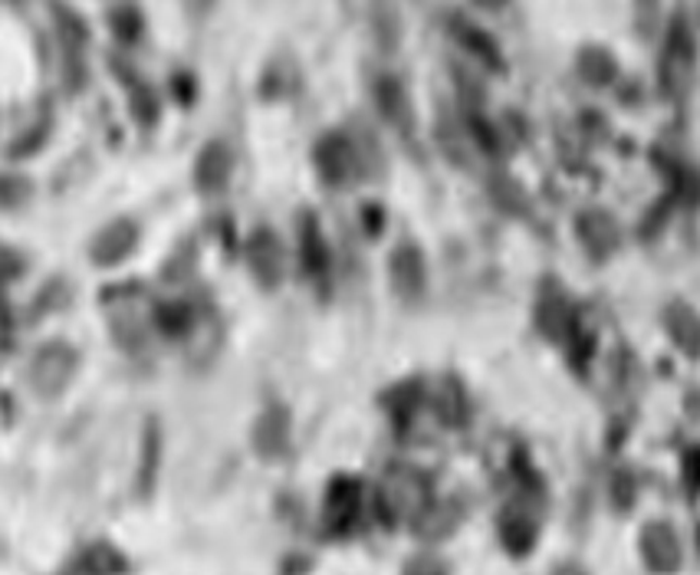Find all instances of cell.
I'll return each instance as SVG.
<instances>
[{
  "label": "cell",
  "instance_id": "obj_1",
  "mask_svg": "<svg viewBox=\"0 0 700 575\" xmlns=\"http://www.w3.org/2000/svg\"><path fill=\"white\" fill-rule=\"evenodd\" d=\"M376 506H379V516L385 526H392L398 519H418L431 506V484L415 467H392V470H385Z\"/></svg>",
  "mask_w": 700,
  "mask_h": 575
},
{
  "label": "cell",
  "instance_id": "obj_2",
  "mask_svg": "<svg viewBox=\"0 0 700 575\" xmlns=\"http://www.w3.org/2000/svg\"><path fill=\"white\" fill-rule=\"evenodd\" d=\"M79 355L76 348H70L66 342H50L44 345L34 362H30V386L40 399H60L66 392V386L76 375Z\"/></svg>",
  "mask_w": 700,
  "mask_h": 575
},
{
  "label": "cell",
  "instance_id": "obj_3",
  "mask_svg": "<svg viewBox=\"0 0 700 575\" xmlns=\"http://www.w3.org/2000/svg\"><path fill=\"white\" fill-rule=\"evenodd\" d=\"M312 161H316L319 178L329 187H345V181H353L363 171L359 155H356V142L345 132H326L312 148Z\"/></svg>",
  "mask_w": 700,
  "mask_h": 575
},
{
  "label": "cell",
  "instance_id": "obj_4",
  "mask_svg": "<svg viewBox=\"0 0 700 575\" xmlns=\"http://www.w3.org/2000/svg\"><path fill=\"white\" fill-rule=\"evenodd\" d=\"M693 79V40L690 30L684 24V17H677L671 24V37H667V50L661 60V86L667 96L684 99V93L690 89Z\"/></svg>",
  "mask_w": 700,
  "mask_h": 575
},
{
  "label": "cell",
  "instance_id": "obj_5",
  "mask_svg": "<svg viewBox=\"0 0 700 575\" xmlns=\"http://www.w3.org/2000/svg\"><path fill=\"white\" fill-rule=\"evenodd\" d=\"M389 280L402 303L415 306L428 293V264L418 244H398L389 257Z\"/></svg>",
  "mask_w": 700,
  "mask_h": 575
},
{
  "label": "cell",
  "instance_id": "obj_6",
  "mask_svg": "<svg viewBox=\"0 0 700 575\" xmlns=\"http://www.w3.org/2000/svg\"><path fill=\"white\" fill-rule=\"evenodd\" d=\"M359 513H363V484L348 474H335L326 487V506H322L329 533L345 536L359 523Z\"/></svg>",
  "mask_w": 700,
  "mask_h": 575
},
{
  "label": "cell",
  "instance_id": "obj_7",
  "mask_svg": "<svg viewBox=\"0 0 700 575\" xmlns=\"http://www.w3.org/2000/svg\"><path fill=\"white\" fill-rule=\"evenodd\" d=\"M533 313H537V329L550 342H566L576 329V309H573L566 290L560 286V280H543Z\"/></svg>",
  "mask_w": 700,
  "mask_h": 575
},
{
  "label": "cell",
  "instance_id": "obj_8",
  "mask_svg": "<svg viewBox=\"0 0 700 575\" xmlns=\"http://www.w3.org/2000/svg\"><path fill=\"white\" fill-rule=\"evenodd\" d=\"M247 264H250L254 280L263 290H277L283 283V277H286V250H283V241L277 237V231L260 228V231L250 234V241H247Z\"/></svg>",
  "mask_w": 700,
  "mask_h": 575
},
{
  "label": "cell",
  "instance_id": "obj_9",
  "mask_svg": "<svg viewBox=\"0 0 700 575\" xmlns=\"http://www.w3.org/2000/svg\"><path fill=\"white\" fill-rule=\"evenodd\" d=\"M638 549H641V559L651 572H677L680 568L684 546H680L677 529L667 519L644 523L638 533Z\"/></svg>",
  "mask_w": 700,
  "mask_h": 575
},
{
  "label": "cell",
  "instance_id": "obj_10",
  "mask_svg": "<svg viewBox=\"0 0 700 575\" xmlns=\"http://www.w3.org/2000/svg\"><path fill=\"white\" fill-rule=\"evenodd\" d=\"M250 441H254V454L257 457H263V461H283L290 454V444H293L290 408L286 405H267L260 412V418L254 421Z\"/></svg>",
  "mask_w": 700,
  "mask_h": 575
},
{
  "label": "cell",
  "instance_id": "obj_11",
  "mask_svg": "<svg viewBox=\"0 0 700 575\" xmlns=\"http://www.w3.org/2000/svg\"><path fill=\"white\" fill-rule=\"evenodd\" d=\"M576 234H579V244L586 247V254L595 260V264H605L618 244H622V231H618V221L602 211V208H589L576 218Z\"/></svg>",
  "mask_w": 700,
  "mask_h": 575
},
{
  "label": "cell",
  "instance_id": "obj_12",
  "mask_svg": "<svg viewBox=\"0 0 700 575\" xmlns=\"http://www.w3.org/2000/svg\"><path fill=\"white\" fill-rule=\"evenodd\" d=\"M135 244H138V228H135L132 221L119 218V221L106 224V228L93 237L89 257H93L96 267H115V264H122V260L135 250Z\"/></svg>",
  "mask_w": 700,
  "mask_h": 575
},
{
  "label": "cell",
  "instance_id": "obj_13",
  "mask_svg": "<svg viewBox=\"0 0 700 575\" xmlns=\"http://www.w3.org/2000/svg\"><path fill=\"white\" fill-rule=\"evenodd\" d=\"M231 168H234L231 148L221 138L208 142L198 155V164H195V184H198L201 195H221V191L228 187Z\"/></svg>",
  "mask_w": 700,
  "mask_h": 575
},
{
  "label": "cell",
  "instance_id": "obj_14",
  "mask_svg": "<svg viewBox=\"0 0 700 575\" xmlns=\"http://www.w3.org/2000/svg\"><path fill=\"white\" fill-rule=\"evenodd\" d=\"M376 102H379V112H382V119L389 125H395L402 135H412V129H415V109H412L408 89L395 76H379V83H376Z\"/></svg>",
  "mask_w": 700,
  "mask_h": 575
},
{
  "label": "cell",
  "instance_id": "obj_15",
  "mask_svg": "<svg viewBox=\"0 0 700 575\" xmlns=\"http://www.w3.org/2000/svg\"><path fill=\"white\" fill-rule=\"evenodd\" d=\"M537 539H540V526H537L533 516H527V513L516 510V506H509V510L500 513V542H503V549L509 555H516V559L530 555L533 546H537Z\"/></svg>",
  "mask_w": 700,
  "mask_h": 575
},
{
  "label": "cell",
  "instance_id": "obj_16",
  "mask_svg": "<svg viewBox=\"0 0 700 575\" xmlns=\"http://www.w3.org/2000/svg\"><path fill=\"white\" fill-rule=\"evenodd\" d=\"M329 244L322 237L319 218L316 215H303L299 218V264L306 277H326L329 273Z\"/></svg>",
  "mask_w": 700,
  "mask_h": 575
},
{
  "label": "cell",
  "instance_id": "obj_17",
  "mask_svg": "<svg viewBox=\"0 0 700 575\" xmlns=\"http://www.w3.org/2000/svg\"><path fill=\"white\" fill-rule=\"evenodd\" d=\"M421 392H425L421 378H405V381H398V386H392L389 392H382V408L389 412L395 431H408V425L421 405Z\"/></svg>",
  "mask_w": 700,
  "mask_h": 575
},
{
  "label": "cell",
  "instance_id": "obj_18",
  "mask_svg": "<svg viewBox=\"0 0 700 575\" xmlns=\"http://www.w3.org/2000/svg\"><path fill=\"white\" fill-rule=\"evenodd\" d=\"M454 27V37L460 40V47L467 50V53H474L483 66H490V70H496V73H503V53H500V44L483 30V27H477L474 21H467V17H454L451 21Z\"/></svg>",
  "mask_w": 700,
  "mask_h": 575
},
{
  "label": "cell",
  "instance_id": "obj_19",
  "mask_svg": "<svg viewBox=\"0 0 700 575\" xmlns=\"http://www.w3.org/2000/svg\"><path fill=\"white\" fill-rule=\"evenodd\" d=\"M664 326H667V335L674 339V345H677L687 358H697V348H700V322H697L693 306H687L684 299H674V303L664 309Z\"/></svg>",
  "mask_w": 700,
  "mask_h": 575
},
{
  "label": "cell",
  "instance_id": "obj_20",
  "mask_svg": "<svg viewBox=\"0 0 700 575\" xmlns=\"http://www.w3.org/2000/svg\"><path fill=\"white\" fill-rule=\"evenodd\" d=\"M372 30H376V44L382 53H398L402 40H405V21L395 0H372Z\"/></svg>",
  "mask_w": 700,
  "mask_h": 575
},
{
  "label": "cell",
  "instance_id": "obj_21",
  "mask_svg": "<svg viewBox=\"0 0 700 575\" xmlns=\"http://www.w3.org/2000/svg\"><path fill=\"white\" fill-rule=\"evenodd\" d=\"M576 73L586 86L592 89H605L615 83L618 76V60L612 57V50L605 47H582L576 57Z\"/></svg>",
  "mask_w": 700,
  "mask_h": 575
},
{
  "label": "cell",
  "instance_id": "obj_22",
  "mask_svg": "<svg viewBox=\"0 0 700 575\" xmlns=\"http://www.w3.org/2000/svg\"><path fill=\"white\" fill-rule=\"evenodd\" d=\"M125 568L128 559L109 542H93L66 562V572H125Z\"/></svg>",
  "mask_w": 700,
  "mask_h": 575
},
{
  "label": "cell",
  "instance_id": "obj_23",
  "mask_svg": "<svg viewBox=\"0 0 700 575\" xmlns=\"http://www.w3.org/2000/svg\"><path fill=\"white\" fill-rule=\"evenodd\" d=\"M490 201L509 215V218H527L530 215V198H527V191H523L509 174H493L490 178Z\"/></svg>",
  "mask_w": 700,
  "mask_h": 575
},
{
  "label": "cell",
  "instance_id": "obj_24",
  "mask_svg": "<svg viewBox=\"0 0 700 575\" xmlns=\"http://www.w3.org/2000/svg\"><path fill=\"white\" fill-rule=\"evenodd\" d=\"M434 408H438V415H441V421L447 425V428H460L464 421H467V392H464V386L454 378V375H447L444 381H441V389H438V399H434Z\"/></svg>",
  "mask_w": 700,
  "mask_h": 575
},
{
  "label": "cell",
  "instance_id": "obj_25",
  "mask_svg": "<svg viewBox=\"0 0 700 575\" xmlns=\"http://www.w3.org/2000/svg\"><path fill=\"white\" fill-rule=\"evenodd\" d=\"M155 326L168 339H185L192 332V326H195V313H192L188 303L171 299V303L155 306Z\"/></svg>",
  "mask_w": 700,
  "mask_h": 575
},
{
  "label": "cell",
  "instance_id": "obj_26",
  "mask_svg": "<svg viewBox=\"0 0 700 575\" xmlns=\"http://www.w3.org/2000/svg\"><path fill=\"white\" fill-rule=\"evenodd\" d=\"M158 461H161V431H158L155 421H148L145 425V438H142V464H138V493L142 497H151Z\"/></svg>",
  "mask_w": 700,
  "mask_h": 575
},
{
  "label": "cell",
  "instance_id": "obj_27",
  "mask_svg": "<svg viewBox=\"0 0 700 575\" xmlns=\"http://www.w3.org/2000/svg\"><path fill=\"white\" fill-rule=\"evenodd\" d=\"M122 83H128V96H132V115L138 119V125H155L158 122V99L155 93L138 83L135 76H125Z\"/></svg>",
  "mask_w": 700,
  "mask_h": 575
},
{
  "label": "cell",
  "instance_id": "obj_28",
  "mask_svg": "<svg viewBox=\"0 0 700 575\" xmlns=\"http://www.w3.org/2000/svg\"><path fill=\"white\" fill-rule=\"evenodd\" d=\"M34 187L27 178H17V174H0V208L4 211H17L30 201Z\"/></svg>",
  "mask_w": 700,
  "mask_h": 575
},
{
  "label": "cell",
  "instance_id": "obj_29",
  "mask_svg": "<svg viewBox=\"0 0 700 575\" xmlns=\"http://www.w3.org/2000/svg\"><path fill=\"white\" fill-rule=\"evenodd\" d=\"M674 208H677V195H664L654 208H648V215L641 221V241H654L664 231V224L671 221Z\"/></svg>",
  "mask_w": 700,
  "mask_h": 575
},
{
  "label": "cell",
  "instance_id": "obj_30",
  "mask_svg": "<svg viewBox=\"0 0 700 575\" xmlns=\"http://www.w3.org/2000/svg\"><path fill=\"white\" fill-rule=\"evenodd\" d=\"M109 24H112V34H115L122 44H135V40L142 37V14H138L132 4L115 8L112 17H109Z\"/></svg>",
  "mask_w": 700,
  "mask_h": 575
},
{
  "label": "cell",
  "instance_id": "obj_31",
  "mask_svg": "<svg viewBox=\"0 0 700 575\" xmlns=\"http://www.w3.org/2000/svg\"><path fill=\"white\" fill-rule=\"evenodd\" d=\"M467 135L477 142V148H480V151H487V155H500V135H496V129H493L480 112H467Z\"/></svg>",
  "mask_w": 700,
  "mask_h": 575
},
{
  "label": "cell",
  "instance_id": "obj_32",
  "mask_svg": "<svg viewBox=\"0 0 700 575\" xmlns=\"http://www.w3.org/2000/svg\"><path fill=\"white\" fill-rule=\"evenodd\" d=\"M635 493H638V487H635V477H631L628 470H622V474L615 477V484H612V500H615V510H618V513H628V510L635 506Z\"/></svg>",
  "mask_w": 700,
  "mask_h": 575
},
{
  "label": "cell",
  "instance_id": "obj_33",
  "mask_svg": "<svg viewBox=\"0 0 700 575\" xmlns=\"http://www.w3.org/2000/svg\"><path fill=\"white\" fill-rule=\"evenodd\" d=\"M385 208L382 205H366L363 208V228H366V234L372 237V241H379L382 237V231H385Z\"/></svg>",
  "mask_w": 700,
  "mask_h": 575
},
{
  "label": "cell",
  "instance_id": "obj_34",
  "mask_svg": "<svg viewBox=\"0 0 700 575\" xmlns=\"http://www.w3.org/2000/svg\"><path fill=\"white\" fill-rule=\"evenodd\" d=\"M11 329H14L11 309H8L4 299H0V362H4V355H8V348H11Z\"/></svg>",
  "mask_w": 700,
  "mask_h": 575
},
{
  "label": "cell",
  "instance_id": "obj_35",
  "mask_svg": "<svg viewBox=\"0 0 700 575\" xmlns=\"http://www.w3.org/2000/svg\"><path fill=\"white\" fill-rule=\"evenodd\" d=\"M697 467H700V454L687 451L684 454V487H687L690 497H697Z\"/></svg>",
  "mask_w": 700,
  "mask_h": 575
},
{
  "label": "cell",
  "instance_id": "obj_36",
  "mask_svg": "<svg viewBox=\"0 0 700 575\" xmlns=\"http://www.w3.org/2000/svg\"><path fill=\"white\" fill-rule=\"evenodd\" d=\"M635 4H638V27L648 34L658 21V0H635Z\"/></svg>",
  "mask_w": 700,
  "mask_h": 575
},
{
  "label": "cell",
  "instance_id": "obj_37",
  "mask_svg": "<svg viewBox=\"0 0 700 575\" xmlns=\"http://www.w3.org/2000/svg\"><path fill=\"white\" fill-rule=\"evenodd\" d=\"M405 572H447V565H444L441 559H425V555H418V559L405 562Z\"/></svg>",
  "mask_w": 700,
  "mask_h": 575
},
{
  "label": "cell",
  "instance_id": "obj_38",
  "mask_svg": "<svg viewBox=\"0 0 700 575\" xmlns=\"http://www.w3.org/2000/svg\"><path fill=\"white\" fill-rule=\"evenodd\" d=\"M214 4H218V0H185V8H188V14L195 21H205L214 11Z\"/></svg>",
  "mask_w": 700,
  "mask_h": 575
},
{
  "label": "cell",
  "instance_id": "obj_39",
  "mask_svg": "<svg viewBox=\"0 0 700 575\" xmlns=\"http://www.w3.org/2000/svg\"><path fill=\"white\" fill-rule=\"evenodd\" d=\"M174 96L182 102H192L195 99V79L192 76H174Z\"/></svg>",
  "mask_w": 700,
  "mask_h": 575
},
{
  "label": "cell",
  "instance_id": "obj_40",
  "mask_svg": "<svg viewBox=\"0 0 700 575\" xmlns=\"http://www.w3.org/2000/svg\"><path fill=\"white\" fill-rule=\"evenodd\" d=\"M474 4L480 8V11H503L509 0H474Z\"/></svg>",
  "mask_w": 700,
  "mask_h": 575
},
{
  "label": "cell",
  "instance_id": "obj_41",
  "mask_svg": "<svg viewBox=\"0 0 700 575\" xmlns=\"http://www.w3.org/2000/svg\"><path fill=\"white\" fill-rule=\"evenodd\" d=\"M280 568H283V572H296V568H303V572H306V568H312V562H299V559H283V562H280Z\"/></svg>",
  "mask_w": 700,
  "mask_h": 575
}]
</instances>
